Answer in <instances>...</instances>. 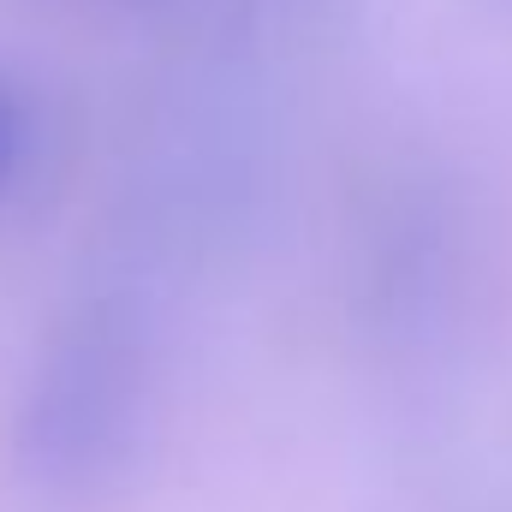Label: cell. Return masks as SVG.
I'll return each instance as SVG.
<instances>
[{
  "label": "cell",
  "mask_w": 512,
  "mask_h": 512,
  "mask_svg": "<svg viewBox=\"0 0 512 512\" xmlns=\"http://www.w3.org/2000/svg\"><path fill=\"white\" fill-rule=\"evenodd\" d=\"M161 393L155 322L102 292L66 316L18 399L12 453L36 495L48 501H96L131 471L149 441Z\"/></svg>",
  "instance_id": "1"
},
{
  "label": "cell",
  "mask_w": 512,
  "mask_h": 512,
  "mask_svg": "<svg viewBox=\"0 0 512 512\" xmlns=\"http://www.w3.org/2000/svg\"><path fill=\"white\" fill-rule=\"evenodd\" d=\"M24 155H30V96H24V84L0 66V209H6V197L18 191Z\"/></svg>",
  "instance_id": "2"
},
{
  "label": "cell",
  "mask_w": 512,
  "mask_h": 512,
  "mask_svg": "<svg viewBox=\"0 0 512 512\" xmlns=\"http://www.w3.org/2000/svg\"><path fill=\"white\" fill-rule=\"evenodd\" d=\"M120 6H143V0H120Z\"/></svg>",
  "instance_id": "3"
}]
</instances>
